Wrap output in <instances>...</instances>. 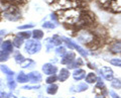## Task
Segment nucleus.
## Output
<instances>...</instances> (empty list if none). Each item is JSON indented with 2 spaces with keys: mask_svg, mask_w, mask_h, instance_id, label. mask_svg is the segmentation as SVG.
Instances as JSON below:
<instances>
[{
  "mask_svg": "<svg viewBox=\"0 0 121 98\" xmlns=\"http://www.w3.org/2000/svg\"><path fill=\"white\" fill-rule=\"evenodd\" d=\"M43 27L45 29H54L56 27V23L52 21H44L43 23Z\"/></svg>",
  "mask_w": 121,
  "mask_h": 98,
  "instance_id": "obj_29",
  "label": "nucleus"
},
{
  "mask_svg": "<svg viewBox=\"0 0 121 98\" xmlns=\"http://www.w3.org/2000/svg\"><path fill=\"white\" fill-rule=\"evenodd\" d=\"M111 87L114 89H121V79L113 78L111 80Z\"/></svg>",
  "mask_w": 121,
  "mask_h": 98,
  "instance_id": "obj_26",
  "label": "nucleus"
},
{
  "mask_svg": "<svg viewBox=\"0 0 121 98\" xmlns=\"http://www.w3.org/2000/svg\"><path fill=\"white\" fill-rule=\"evenodd\" d=\"M44 36V32L41 31V29H35L32 32H31V37L32 40H39L43 37Z\"/></svg>",
  "mask_w": 121,
  "mask_h": 98,
  "instance_id": "obj_22",
  "label": "nucleus"
},
{
  "mask_svg": "<svg viewBox=\"0 0 121 98\" xmlns=\"http://www.w3.org/2000/svg\"><path fill=\"white\" fill-rule=\"evenodd\" d=\"M40 88V86L39 85H35V86H29V85H27V86H23V89H26V90H36V89H39Z\"/></svg>",
  "mask_w": 121,
  "mask_h": 98,
  "instance_id": "obj_38",
  "label": "nucleus"
},
{
  "mask_svg": "<svg viewBox=\"0 0 121 98\" xmlns=\"http://www.w3.org/2000/svg\"><path fill=\"white\" fill-rule=\"evenodd\" d=\"M7 86H8V88L11 90V91L16 88V81L14 80V77L7 78Z\"/></svg>",
  "mask_w": 121,
  "mask_h": 98,
  "instance_id": "obj_27",
  "label": "nucleus"
},
{
  "mask_svg": "<svg viewBox=\"0 0 121 98\" xmlns=\"http://www.w3.org/2000/svg\"><path fill=\"white\" fill-rule=\"evenodd\" d=\"M2 41H3V40H2V39H0V46H1V44H2Z\"/></svg>",
  "mask_w": 121,
  "mask_h": 98,
  "instance_id": "obj_45",
  "label": "nucleus"
},
{
  "mask_svg": "<svg viewBox=\"0 0 121 98\" xmlns=\"http://www.w3.org/2000/svg\"><path fill=\"white\" fill-rule=\"evenodd\" d=\"M51 19L52 22H55V23H58V21H59V16L56 15V13H52L51 14Z\"/></svg>",
  "mask_w": 121,
  "mask_h": 98,
  "instance_id": "obj_36",
  "label": "nucleus"
},
{
  "mask_svg": "<svg viewBox=\"0 0 121 98\" xmlns=\"http://www.w3.org/2000/svg\"><path fill=\"white\" fill-rule=\"evenodd\" d=\"M12 44H13V47L17 48V49H19V48H21V47L24 45V40L22 39L21 36H19L18 35H16V36L13 37Z\"/></svg>",
  "mask_w": 121,
  "mask_h": 98,
  "instance_id": "obj_19",
  "label": "nucleus"
},
{
  "mask_svg": "<svg viewBox=\"0 0 121 98\" xmlns=\"http://www.w3.org/2000/svg\"><path fill=\"white\" fill-rule=\"evenodd\" d=\"M41 50V44L35 40H27L24 43V52L28 55H35Z\"/></svg>",
  "mask_w": 121,
  "mask_h": 98,
  "instance_id": "obj_2",
  "label": "nucleus"
},
{
  "mask_svg": "<svg viewBox=\"0 0 121 98\" xmlns=\"http://www.w3.org/2000/svg\"><path fill=\"white\" fill-rule=\"evenodd\" d=\"M102 5H104V6H106V5H110V3H111V0H98Z\"/></svg>",
  "mask_w": 121,
  "mask_h": 98,
  "instance_id": "obj_39",
  "label": "nucleus"
},
{
  "mask_svg": "<svg viewBox=\"0 0 121 98\" xmlns=\"http://www.w3.org/2000/svg\"><path fill=\"white\" fill-rule=\"evenodd\" d=\"M100 74H101V76L107 81H111L113 79V76H114L113 70L110 67H106V66L102 67L100 69Z\"/></svg>",
  "mask_w": 121,
  "mask_h": 98,
  "instance_id": "obj_8",
  "label": "nucleus"
},
{
  "mask_svg": "<svg viewBox=\"0 0 121 98\" xmlns=\"http://www.w3.org/2000/svg\"><path fill=\"white\" fill-rule=\"evenodd\" d=\"M7 98H17V97L15 96L14 94H12V93H9V94H8V97H7Z\"/></svg>",
  "mask_w": 121,
  "mask_h": 98,
  "instance_id": "obj_43",
  "label": "nucleus"
},
{
  "mask_svg": "<svg viewBox=\"0 0 121 98\" xmlns=\"http://www.w3.org/2000/svg\"><path fill=\"white\" fill-rule=\"evenodd\" d=\"M33 23H27V24H23V25H19L18 26V29H19V31H28L29 28H32L33 27Z\"/></svg>",
  "mask_w": 121,
  "mask_h": 98,
  "instance_id": "obj_33",
  "label": "nucleus"
},
{
  "mask_svg": "<svg viewBox=\"0 0 121 98\" xmlns=\"http://www.w3.org/2000/svg\"><path fill=\"white\" fill-rule=\"evenodd\" d=\"M43 72L48 75V76H52V75H56V73H58V67H56V65H54V64L52 63H47V64H43Z\"/></svg>",
  "mask_w": 121,
  "mask_h": 98,
  "instance_id": "obj_7",
  "label": "nucleus"
},
{
  "mask_svg": "<svg viewBox=\"0 0 121 98\" xmlns=\"http://www.w3.org/2000/svg\"><path fill=\"white\" fill-rule=\"evenodd\" d=\"M70 75H71V73H70L69 69H67V68H63V69H60V71L58 79L60 82H65V81H67L68 79H69Z\"/></svg>",
  "mask_w": 121,
  "mask_h": 98,
  "instance_id": "obj_13",
  "label": "nucleus"
},
{
  "mask_svg": "<svg viewBox=\"0 0 121 98\" xmlns=\"http://www.w3.org/2000/svg\"><path fill=\"white\" fill-rule=\"evenodd\" d=\"M0 70H1V72L3 74H5V76L8 78V77H14V71H12L10 69V68L8 66L4 65V64H2V65H0Z\"/></svg>",
  "mask_w": 121,
  "mask_h": 98,
  "instance_id": "obj_16",
  "label": "nucleus"
},
{
  "mask_svg": "<svg viewBox=\"0 0 121 98\" xmlns=\"http://www.w3.org/2000/svg\"><path fill=\"white\" fill-rule=\"evenodd\" d=\"M28 80L30 83H33V84H36V83H39L43 80V76L39 72L37 71H32L28 74Z\"/></svg>",
  "mask_w": 121,
  "mask_h": 98,
  "instance_id": "obj_10",
  "label": "nucleus"
},
{
  "mask_svg": "<svg viewBox=\"0 0 121 98\" xmlns=\"http://www.w3.org/2000/svg\"><path fill=\"white\" fill-rule=\"evenodd\" d=\"M59 20L63 22H67V23H75L78 20H80L81 14L79 10L75 8L67 9V10H60L59 11Z\"/></svg>",
  "mask_w": 121,
  "mask_h": 98,
  "instance_id": "obj_1",
  "label": "nucleus"
},
{
  "mask_svg": "<svg viewBox=\"0 0 121 98\" xmlns=\"http://www.w3.org/2000/svg\"><path fill=\"white\" fill-rule=\"evenodd\" d=\"M96 83H97V87L98 88H105V85H104V83H103V81H102L101 78H98Z\"/></svg>",
  "mask_w": 121,
  "mask_h": 98,
  "instance_id": "obj_37",
  "label": "nucleus"
},
{
  "mask_svg": "<svg viewBox=\"0 0 121 98\" xmlns=\"http://www.w3.org/2000/svg\"><path fill=\"white\" fill-rule=\"evenodd\" d=\"M89 86L87 83H79L78 85H74L70 88V91L72 93H80V92H84L86 90H88Z\"/></svg>",
  "mask_w": 121,
  "mask_h": 98,
  "instance_id": "obj_11",
  "label": "nucleus"
},
{
  "mask_svg": "<svg viewBox=\"0 0 121 98\" xmlns=\"http://www.w3.org/2000/svg\"><path fill=\"white\" fill-rule=\"evenodd\" d=\"M35 66V62L31 59H25L23 62L20 64V67L22 69H31Z\"/></svg>",
  "mask_w": 121,
  "mask_h": 98,
  "instance_id": "obj_18",
  "label": "nucleus"
},
{
  "mask_svg": "<svg viewBox=\"0 0 121 98\" xmlns=\"http://www.w3.org/2000/svg\"><path fill=\"white\" fill-rule=\"evenodd\" d=\"M77 40L79 41H81V43H83V44L93 43V41H94V35H93V33H91L90 31H81L80 32L78 33Z\"/></svg>",
  "mask_w": 121,
  "mask_h": 98,
  "instance_id": "obj_6",
  "label": "nucleus"
},
{
  "mask_svg": "<svg viewBox=\"0 0 121 98\" xmlns=\"http://www.w3.org/2000/svg\"><path fill=\"white\" fill-rule=\"evenodd\" d=\"M58 90H59V86L54 83V84H50L47 87V93L50 94V95H55L58 92Z\"/></svg>",
  "mask_w": 121,
  "mask_h": 98,
  "instance_id": "obj_23",
  "label": "nucleus"
},
{
  "mask_svg": "<svg viewBox=\"0 0 121 98\" xmlns=\"http://www.w3.org/2000/svg\"><path fill=\"white\" fill-rule=\"evenodd\" d=\"M9 55L8 53H6L4 51H2V50H0V63H2V62H6L7 60L9 59Z\"/></svg>",
  "mask_w": 121,
  "mask_h": 98,
  "instance_id": "obj_30",
  "label": "nucleus"
},
{
  "mask_svg": "<svg viewBox=\"0 0 121 98\" xmlns=\"http://www.w3.org/2000/svg\"><path fill=\"white\" fill-rule=\"evenodd\" d=\"M8 5L5 3V1H3V0H0V13L1 12H4V11L8 8Z\"/></svg>",
  "mask_w": 121,
  "mask_h": 98,
  "instance_id": "obj_35",
  "label": "nucleus"
},
{
  "mask_svg": "<svg viewBox=\"0 0 121 98\" xmlns=\"http://www.w3.org/2000/svg\"><path fill=\"white\" fill-rule=\"evenodd\" d=\"M3 17L9 21H17L20 19L21 12L18 7L16 6H9L4 12H3Z\"/></svg>",
  "mask_w": 121,
  "mask_h": 98,
  "instance_id": "obj_3",
  "label": "nucleus"
},
{
  "mask_svg": "<svg viewBox=\"0 0 121 98\" xmlns=\"http://www.w3.org/2000/svg\"><path fill=\"white\" fill-rule=\"evenodd\" d=\"M22 98H26V97H22Z\"/></svg>",
  "mask_w": 121,
  "mask_h": 98,
  "instance_id": "obj_47",
  "label": "nucleus"
},
{
  "mask_svg": "<svg viewBox=\"0 0 121 98\" xmlns=\"http://www.w3.org/2000/svg\"><path fill=\"white\" fill-rule=\"evenodd\" d=\"M97 98H100V97H97ZM101 98H103V97H101Z\"/></svg>",
  "mask_w": 121,
  "mask_h": 98,
  "instance_id": "obj_46",
  "label": "nucleus"
},
{
  "mask_svg": "<svg viewBox=\"0 0 121 98\" xmlns=\"http://www.w3.org/2000/svg\"><path fill=\"white\" fill-rule=\"evenodd\" d=\"M84 65V62H83L82 58H76L73 62H72L69 65V69H79L81 66Z\"/></svg>",
  "mask_w": 121,
  "mask_h": 98,
  "instance_id": "obj_17",
  "label": "nucleus"
},
{
  "mask_svg": "<svg viewBox=\"0 0 121 98\" xmlns=\"http://www.w3.org/2000/svg\"><path fill=\"white\" fill-rule=\"evenodd\" d=\"M5 2H13V1H16V0H3Z\"/></svg>",
  "mask_w": 121,
  "mask_h": 98,
  "instance_id": "obj_44",
  "label": "nucleus"
},
{
  "mask_svg": "<svg viewBox=\"0 0 121 98\" xmlns=\"http://www.w3.org/2000/svg\"><path fill=\"white\" fill-rule=\"evenodd\" d=\"M1 50L2 51H4L6 53H8V54H11V53L13 52V44H12V41H10V40H4V41H2V44H1Z\"/></svg>",
  "mask_w": 121,
  "mask_h": 98,
  "instance_id": "obj_14",
  "label": "nucleus"
},
{
  "mask_svg": "<svg viewBox=\"0 0 121 98\" xmlns=\"http://www.w3.org/2000/svg\"><path fill=\"white\" fill-rule=\"evenodd\" d=\"M97 79H98V77L96 76V74L93 73V72H91V73L86 75L85 81H86L87 84H93V83H96L97 82Z\"/></svg>",
  "mask_w": 121,
  "mask_h": 98,
  "instance_id": "obj_20",
  "label": "nucleus"
},
{
  "mask_svg": "<svg viewBox=\"0 0 121 98\" xmlns=\"http://www.w3.org/2000/svg\"><path fill=\"white\" fill-rule=\"evenodd\" d=\"M13 58H14V61H15V63H17V64H20L22 63L25 60V58H24V56L21 54V53L19 52V51H16L14 53V55H13Z\"/></svg>",
  "mask_w": 121,
  "mask_h": 98,
  "instance_id": "obj_24",
  "label": "nucleus"
},
{
  "mask_svg": "<svg viewBox=\"0 0 121 98\" xmlns=\"http://www.w3.org/2000/svg\"><path fill=\"white\" fill-rule=\"evenodd\" d=\"M109 50L110 52L114 53V54H119L121 53V40H115L109 46Z\"/></svg>",
  "mask_w": 121,
  "mask_h": 98,
  "instance_id": "obj_15",
  "label": "nucleus"
},
{
  "mask_svg": "<svg viewBox=\"0 0 121 98\" xmlns=\"http://www.w3.org/2000/svg\"><path fill=\"white\" fill-rule=\"evenodd\" d=\"M8 97V94L4 91H0V98H7Z\"/></svg>",
  "mask_w": 121,
  "mask_h": 98,
  "instance_id": "obj_41",
  "label": "nucleus"
},
{
  "mask_svg": "<svg viewBox=\"0 0 121 98\" xmlns=\"http://www.w3.org/2000/svg\"><path fill=\"white\" fill-rule=\"evenodd\" d=\"M5 33H6V31H5V29H1V31H0V36H5Z\"/></svg>",
  "mask_w": 121,
  "mask_h": 98,
  "instance_id": "obj_42",
  "label": "nucleus"
},
{
  "mask_svg": "<svg viewBox=\"0 0 121 98\" xmlns=\"http://www.w3.org/2000/svg\"><path fill=\"white\" fill-rule=\"evenodd\" d=\"M110 6L114 11H121V0H111Z\"/></svg>",
  "mask_w": 121,
  "mask_h": 98,
  "instance_id": "obj_25",
  "label": "nucleus"
},
{
  "mask_svg": "<svg viewBox=\"0 0 121 98\" xmlns=\"http://www.w3.org/2000/svg\"><path fill=\"white\" fill-rule=\"evenodd\" d=\"M63 40H64V43H65L67 45V47L69 48V49H74V50L77 51L79 54H80L82 57H84V58H87L89 56V53L87 50H85L83 47H81L80 45H79L78 43H76L75 40H73L72 39H70V37H67V36H64L63 37Z\"/></svg>",
  "mask_w": 121,
  "mask_h": 98,
  "instance_id": "obj_4",
  "label": "nucleus"
},
{
  "mask_svg": "<svg viewBox=\"0 0 121 98\" xmlns=\"http://www.w3.org/2000/svg\"><path fill=\"white\" fill-rule=\"evenodd\" d=\"M109 94H110L111 98H121V97L118 95V94H117L116 92H114V91H112V90H111L110 92H109Z\"/></svg>",
  "mask_w": 121,
  "mask_h": 98,
  "instance_id": "obj_40",
  "label": "nucleus"
},
{
  "mask_svg": "<svg viewBox=\"0 0 121 98\" xmlns=\"http://www.w3.org/2000/svg\"><path fill=\"white\" fill-rule=\"evenodd\" d=\"M29 80H28V75L25 74L24 72H19L17 74L16 76V82L18 83H27Z\"/></svg>",
  "mask_w": 121,
  "mask_h": 98,
  "instance_id": "obj_21",
  "label": "nucleus"
},
{
  "mask_svg": "<svg viewBox=\"0 0 121 98\" xmlns=\"http://www.w3.org/2000/svg\"><path fill=\"white\" fill-rule=\"evenodd\" d=\"M86 77V72H85V70H83V69H76L74 70V72H73V78H74V80L75 81H81L83 80Z\"/></svg>",
  "mask_w": 121,
  "mask_h": 98,
  "instance_id": "obj_12",
  "label": "nucleus"
},
{
  "mask_svg": "<svg viewBox=\"0 0 121 98\" xmlns=\"http://www.w3.org/2000/svg\"><path fill=\"white\" fill-rule=\"evenodd\" d=\"M63 43V37H60L58 35H54L52 36L48 37L45 40V48H47V52H51L55 47L62 46Z\"/></svg>",
  "mask_w": 121,
  "mask_h": 98,
  "instance_id": "obj_5",
  "label": "nucleus"
},
{
  "mask_svg": "<svg viewBox=\"0 0 121 98\" xmlns=\"http://www.w3.org/2000/svg\"><path fill=\"white\" fill-rule=\"evenodd\" d=\"M109 62H110V64H111L112 66L121 68V59H119V58H113V59H111Z\"/></svg>",
  "mask_w": 121,
  "mask_h": 98,
  "instance_id": "obj_32",
  "label": "nucleus"
},
{
  "mask_svg": "<svg viewBox=\"0 0 121 98\" xmlns=\"http://www.w3.org/2000/svg\"><path fill=\"white\" fill-rule=\"evenodd\" d=\"M75 59H76V55L74 52H67L60 59V63L63 65H70Z\"/></svg>",
  "mask_w": 121,
  "mask_h": 98,
  "instance_id": "obj_9",
  "label": "nucleus"
},
{
  "mask_svg": "<svg viewBox=\"0 0 121 98\" xmlns=\"http://www.w3.org/2000/svg\"><path fill=\"white\" fill-rule=\"evenodd\" d=\"M68 51H67V48L65 46H59L56 48V54L58 56H60V57H63L64 55L66 54Z\"/></svg>",
  "mask_w": 121,
  "mask_h": 98,
  "instance_id": "obj_28",
  "label": "nucleus"
},
{
  "mask_svg": "<svg viewBox=\"0 0 121 98\" xmlns=\"http://www.w3.org/2000/svg\"><path fill=\"white\" fill-rule=\"evenodd\" d=\"M56 80H58V77L56 75H52V76H48V78L45 81H47L48 84H54Z\"/></svg>",
  "mask_w": 121,
  "mask_h": 98,
  "instance_id": "obj_34",
  "label": "nucleus"
},
{
  "mask_svg": "<svg viewBox=\"0 0 121 98\" xmlns=\"http://www.w3.org/2000/svg\"><path fill=\"white\" fill-rule=\"evenodd\" d=\"M72 98H76V97H72Z\"/></svg>",
  "mask_w": 121,
  "mask_h": 98,
  "instance_id": "obj_48",
  "label": "nucleus"
},
{
  "mask_svg": "<svg viewBox=\"0 0 121 98\" xmlns=\"http://www.w3.org/2000/svg\"><path fill=\"white\" fill-rule=\"evenodd\" d=\"M18 36H21L23 40H29L30 37H31V32L28 31H20L18 33Z\"/></svg>",
  "mask_w": 121,
  "mask_h": 98,
  "instance_id": "obj_31",
  "label": "nucleus"
}]
</instances>
